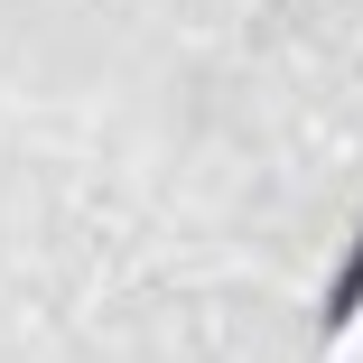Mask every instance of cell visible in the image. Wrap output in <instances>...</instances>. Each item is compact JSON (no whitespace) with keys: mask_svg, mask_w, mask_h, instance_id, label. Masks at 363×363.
I'll list each match as a JSON object with an SVG mask.
<instances>
[{"mask_svg":"<svg viewBox=\"0 0 363 363\" xmlns=\"http://www.w3.org/2000/svg\"><path fill=\"white\" fill-rule=\"evenodd\" d=\"M354 308H363V242H354V261H345V270H335V289H326V326H345Z\"/></svg>","mask_w":363,"mask_h":363,"instance_id":"obj_1","label":"cell"}]
</instances>
